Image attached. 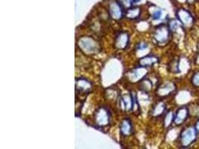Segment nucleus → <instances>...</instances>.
Returning a JSON list of instances; mask_svg holds the SVG:
<instances>
[{
	"instance_id": "obj_1",
	"label": "nucleus",
	"mask_w": 199,
	"mask_h": 149,
	"mask_svg": "<svg viewBox=\"0 0 199 149\" xmlns=\"http://www.w3.org/2000/svg\"><path fill=\"white\" fill-rule=\"evenodd\" d=\"M198 132L195 128L189 127L184 129L180 136V142L183 147H189L196 140Z\"/></svg>"
},
{
	"instance_id": "obj_2",
	"label": "nucleus",
	"mask_w": 199,
	"mask_h": 149,
	"mask_svg": "<svg viewBox=\"0 0 199 149\" xmlns=\"http://www.w3.org/2000/svg\"><path fill=\"white\" fill-rule=\"evenodd\" d=\"M170 36V28L166 25L157 26L154 32V39L158 44L166 43Z\"/></svg>"
},
{
	"instance_id": "obj_3",
	"label": "nucleus",
	"mask_w": 199,
	"mask_h": 149,
	"mask_svg": "<svg viewBox=\"0 0 199 149\" xmlns=\"http://www.w3.org/2000/svg\"><path fill=\"white\" fill-rule=\"evenodd\" d=\"M177 17L181 24L186 28H190L194 24V18L191 13L186 10L181 8L177 11Z\"/></svg>"
},
{
	"instance_id": "obj_4",
	"label": "nucleus",
	"mask_w": 199,
	"mask_h": 149,
	"mask_svg": "<svg viewBox=\"0 0 199 149\" xmlns=\"http://www.w3.org/2000/svg\"><path fill=\"white\" fill-rule=\"evenodd\" d=\"M176 85L173 82H166L159 86L157 89V94L160 97L169 96L175 90Z\"/></svg>"
},
{
	"instance_id": "obj_5",
	"label": "nucleus",
	"mask_w": 199,
	"mask_h": 149,
	"mask_svg": "<svg viewBox=\"0 0 199 149\" xmlns=\"http://www.w3.org/2000/svg\"><path fill=\"white\" fill-rule=\"evenodd\" d=\"M97 124H99V126H105L108 124L110 122V114H109L108 110L105 109L104 107H101L99 110L97 111L96 115Z\"/></svg>"
},
{
	"instance_id": "obj_6",
	"label": "nucleus",
	"mask_w": 199,
	"mask_h": 149,
	"mask_svg": "<svg viewBox=\"0 0 199 149\" xmlns=\"http://www.w3.org/2000/svg\"><path fill=\"white\" fill-rule=\"evenodd\" d=\"M189 117V110L186 107H182L178 110L174 117V122L177 125L183 124Z\"/></svg>"
},
{
	"instance_id": "obj_7",
	"label": "nucleus",
	"mask_w": 199,
	"mask_h": 149,
	"mask_svg": "<svg viewBox=\"0 0 199 149\" xmlns=\"http://www.w3.org/2000/svg\"><path fill=\"white\" fill-rule=\"evenodd\" d=\"M109 12H110V16L116 20H119L123 15V11H122V8L120 6L119 2H112L110 5V8H109Z\"/></svg>"
},
{
	"instance_id": "obj_8",
	"label": "nucleus",
	"mask_w": 199,
	"mask_h": 149,
	"mask_svg": "<svg viewBox=\"0 0 199 149\" xmlns=\"http://www.w3.org/2000/svg\"><path fill=\"white\" fill-rule=\"evenodd\" d=\"M129 42V36L127 33L123 32L119 34L116 39V46L118 48L124 49L127 47Z\"/></svg>"
},
{
	"instance_id": "obj_9",
	"label": "nucleus",
	"mask_w": 199,
	"mask_h": 149,
	"mask_svg": "<svg viewBox=\"0 0 199 149\" xmlns=\"http://www.w3.org/2000/svg\"><path fill=\"white\" fill-rule=\"evenodd\" d=\"M159 59L157 57L155 56V55H148L142 58L140 60V63L141 64L142 67H151V66L154 65V64L158 63Z\"/></svg>"
},
{
	"instance_id": "obj_10",
	"label": "nucleus",
	"mask_w": 199,
	"mask_h": 149,
	"mask_svg": "<svg viewBox=\"0 0 199 149\" xmlns=\"http://www.w3.org/2000/svg\"><path fill=\"white\" fill-rule=\"evenodd\" d=\"M120 131L121 133H122V134L125 135V136H128V135L131 134L133 131L132 124H131V120L127 119H124V120L122 121V124H121Z\"/></svg>"
},
{
	"instance_id": "obj_11",
	"label": "nucleus",
	"mask_w": 199,
	"mask_h": 149,
	"mask_svg": "<svg viewBox=\"0 0 199 149\" xmlns=\"http://www.w3.org/2000/svg\"><path fill=\"white\" fill-rule=\"evenodd\" d=\"M166 110L165 104L163 101H160L157 104L156 106L154 107L153 110H152V116L155 117H157L161 116Z\"/></svg>"
},
{
	"instance_id": "obj_12",
	"label": "nucleus",
	"mask_w": 199,
	"mask_h": 149,
	"mask_svg": "<svg viewBox=\"0 0 199 149\" xmlns=\"http://www.w3.org/2000/svg\"><path fill=\"white\" fill-rule=\"evenodd\" d=\"M140 9L139 8H129V9L126 10L125 15L126 17H128L130 19H136V17L140 16Z\"/></svg>"
},
{
	"instance_id": "obj_13",
	"label": "nucleus",
	"mask_w": 199,
	"mask_h": 149,
	"mask_svg": "<svg viewBox=\"0 0 199 149\" xmlns=\"http://www.w3.org/2000/svg\"><path fill=\"white\" fill-rule=\"evenodd\" d=\"M174 113L172 111L167 113L165 117V119H164V124H165L166 127H169L172 124V123L174 122Z\"/></svg>"
},
{
	"instance_id": "obj_14",
	"label": "nucleus",
	"mask_w": 199,
	"mask_h": 149,
	"mask_svg": "<svg viewBox=\"0 0 199 149\" xmlns=\"http://www.w3.org/2000/svg\"><path fill=\"white\" fill-rule=\"evenodd\" d=\"M134 0H119V4L122 8H124L126 10L129 9L132 7Z\"/></svg>"
},
{
	"instance_id": "obj_15",
	"label": "nucleus",
	"mask_w": 199,
	"mask_h": 149,
	"mask_svg": "<svg viewBox=\"0 0 199 149\" xmlns=\"http://www.w3.org/2000/svg\"><path fill=\"white\" fill-rule=\"evenodd\" d=\"M192 84L195 87H199V72H196L192 77Z\"/></svg>"
},
{
	"instance_id": "obj_16",
	"label": "nucleus",
	"mask_w": 199,
	"mask_h": 149,
	"mask_svg": "<svg viewBox=\"0 0 199 149\" xmlns=\"http://www.w3.org/2000/svg\"><path fill=\"white\" fill-rule=\"evenodd\" d=\"M161 15H162L161 11H160V10H157V11L153 13L152 17H153L154 20H159V19L161 17Z\"/></svg>"
},
{
	"instance_id": "obj_17",
	"label": "nucleus",
	"mask_w": 199,
	"mask_h": 149,
	"mask_svg": "<svg viewBox=\"0 0 199 149\" xmlns=\"http://www.w3.org/2000/svg\"><path fill=\"white\" fill-rule=\"evenodd\" d=\"M195 130H196L197 132H198V133H199V119L198 121H197L196 123H195Z\"/></svg>"
},
{
	"instance_id": "obj_18",
	"label": "nucleus",
	"mask_w": 199,
	"mask_h": 149,
	"mask_svg": "<svg viewBox=\"0 0 199 149\" xmlns=\"http://www.w3.org/2000/svg\"><path fill=\"white\" fill-rule=\"evenodd\" d=\"M186 2H187L189 4H193L194 2H195V0H186Z\"/></svg>"
}]
</instances>
